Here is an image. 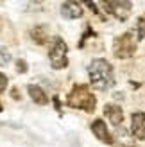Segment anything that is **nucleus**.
Returning <instances> with one entry per match:
<instances>
[{
  "instance_id": "obj_6",
  "label": "nucleus",
  "mask_w": 145,
  "mask_h": 147,
  "mask_svg": "<svg viewBox=\"0 0 145 147\" xmlns=\"http://www.w3.org/2000/svg\"><path fill=\"white\" fill-rule=\"evenodd\" d=\"M91 133L97 136V140H100L102 144H107V145H111L115 140H113V136L109 133V129H107L106 126V122L102 119H97V120H93L91 124Z\"/></svg>"
},
{
  "instance_id": "obj_12",
  "label": "nucleus",
  "mask_w": 145,
  "mask_h": 147,
  "mask_svg": "<svg viewBox=\"0 0 145 147\" xmlns=\"http://www.w3.org/2000/svg\"><path fill=\"white\" fill-rule=\"evenodd\" d=\"M143 38H145V14H142L136 22V40L142 41Z\"/></svg>"
},
{
  "instance_id": "obj_5",
  "label": "nucleus",
  "mask_w": 145,
  "mask_h": 147,
  "mask_svg": "<svg viewBox=\"0 0 145 147\" xmlns=\"http://www.w3.org/2000/svg\"><path fill=\"white\" fill-rule=\"evenodd\" d=\"M100 5L104 7L106 11H109L113 16H117L118 20H127L129 14H131V9H133V2H100Z\"/></svg>"
},
{
  "instance_id": "obj_13",
  "label": "nucleus",
  "mask_w": 145,
  "mask_h": 147,
  "mask_svg": "<svg viewBox=\"0 0 145 147\" xmlns=\"http://www.w3.org/2000/svg\"><path fill=\"white\" fill-rule=\"evenodd\" d=\"M9 61H11V54L4 47H0V67H5Z\"/></svg>"
},
{
  "instance_id": "obj_8",
  "label": "nucleus",
  "mask_w": 145,
  "mask_h": 147,
  "mask_svg": "<svg viewBox=\"0 0 145 147\" xmlns=\"http://www.w3.org/2000/svg\"><path fill=\"white\" fill-rule=\"evenodd\" d=\"M61 16L66 20H77L83 16V5L77 2H63L61 4Z\"/></svg>"
},
{
  "instance_id": "obj_11",
  "label": "nucleus",
  "mask_w": 145,
  "mask_h": 147,
  "mask_svg": "<svg viewBox=\"0 0 145 147\" xmlns=\"http://www.w3.org/2000/svg\"><path fill=\"white\" fill-rule=\"evenodd\" d=\"M27 92H29V97H31L36 104H40V106L48 104V95L43 92L41 86H38V84H29L27 86Z\"/></svg>"
},
{
  "instance_id": "obj_9",
  "label": "nucleus",
  "mask_w": 145,
  "mask_h": 147,
  "mask_svg": "<svg viewBox=\"0 0 145 147\" xmlns=\"http://www.w3.org/2000/svg\"><path fill=\"white\" fill-rule=\"evenodd\" d=\"M104 115L107 117V120H109L113 126H120V124L124 122V111H122V108L117 106V104H106L104 106Z\"/></svg>"
},
{
  "instance_id": "obj_3",
  "label": "nucleus",
  "mask_w": 145,
  "mask_h": 147,
  "mask_svg": "<svg viewBox=\"0 0 145 147\" xmlns=\"http://www.w3.org/2000/svg\"><path fill=\"white\" fill-rule=\"evenodd\" d=\"M68 45L61 36H54L52 43H50V50H48V59L54 70H63L68 67Z\"/></svg>"
},
{
  "instance_id": "obj_16",
  "label": "nucleus",
  "mask_w": 145,
  "mask_h": 147,
  "mask_svg": "<svg viewBox=\"0 0 145 147\" xmlns=\"http://www.w3.org/2000/svg\"><path fill=\"white\" fill-rule=\"evenodd\" d=\"M11 95H13L14 99H20V95H18V90H16V88H13V90H11Z\"/></svg>"
},
{
  "instance_id": "obj_2",
  "label": "nucleus",
  "mask_w": 145,
  "mask_h": 147,
  "mask_svg": "<svg viewBox=\"0 0 145 147\" xmlns=\"http://www.w3.org/2000/svg\"><path fill=\"white\" fill-rule=\"evenodd\" d=\"M66 104L74 109H83L86 113H93L97 108V99L91 93L90 84H74L66 95Z\"/></svg>"
},
{
  "instance_id": "obj_17",
  "label": "nucleus",
  "mask_w": 145,
  "mask_h": 147,
  "mask_svg": "<svg viewBox=\"0 0 145 147\" xmlns=\"http://www.w3.org/2000/svg\"><path fill=\"white\" fill-rule=\"evenodd\" d=\"M0 111H2V104H0Z\"/></svg>"
},
{
  "instance_id": "obj_15",
  "label": "nucleus",
  "mask_w": 145,
  "mask_h": 147,
  "mask_svg": "<svg viewBox=\"0 0 145 147\" xmlns=\"http://www.w3.org/2000/svg\"><path fill=\"white\" fill-rule=\"evenodd\" d=\"M7 83H9V79H7V76L0 72V93H4V92L7 90Z\"/></svg>"
},
{
  "instance_id": "obj_4",
  "label": "nucleus",
  "mask_w": 145,
  "mask_h": 147,
  "mask_svg": "<svg viewBox=\"0 0 145 147\" xmlns=\"http://www.w3.org/2000/svg\"><path fill=\"white\" fill-rule=\"evenodd\" d=\"M136 52V40L131 32H124L115 38L113 41V54L118 59H129Z\"/></svg>"
},
{
  "instance_id": "obj_7",
  "label": "nucleus",
  "mask_w": 145,
  "mask_h": 147,
  "mask_svg": "<svg viewBox=\"0 0 145 147\" xmlns=\"http://www.w3.org/2000/svg\"><path fill=\"white\" fill-rule=\"evenodd\" d=\"M131 131L138 140H145V113L134 111L131 115Z\"/></svg>"
},
{
  "instance_id": "obj_10",
  "label": "nucleus",
  "mask_w": 145,
  "mask_h": 147,
  "mask_svg": "<svg viewBox=\"0 0 145 147\" xmlns=\"http://www.w3.org/2000/svg\"><path fill=\"white\" fill-rule=\"evenodd\" d=\"M29 36H31V40L34 43H38V45H45V43L48 41V25H34L31 29V32H29Z\"/></svg>"
},
{
  "instance_id": "obj_14",
  "label": "nucleus",
  "mask_w": 145,
  "mask_h": 147,
  "mask_svg": "<svg viewBox=\"0 0 145 147\" xmlns=\"http://www.w3.org/2000/svg\"><path fill=\"white\" fill-rule=\"evenodd\" d=\"M29 70V65L25 59H16V72L18 74H25Z\"/></svg>"
},
{
  "instance_id": "obj_1",
  "label": "nucleus",
  "mask_w": 145,
  "mask_h": 147,
  "mask_svg": "<svg viewBox=\"0 0 145 147\" xmlns=\"http://www.w3.org/2000/svg\"><path fill=\"white\" fill-rule=\"evenodd\" d=\"M88 77H90V84L95 88V90L106 92V90H109V88L115 86L113 67L104 57H95V59L88 65Z\"/></svg>"
}]
</instances>
